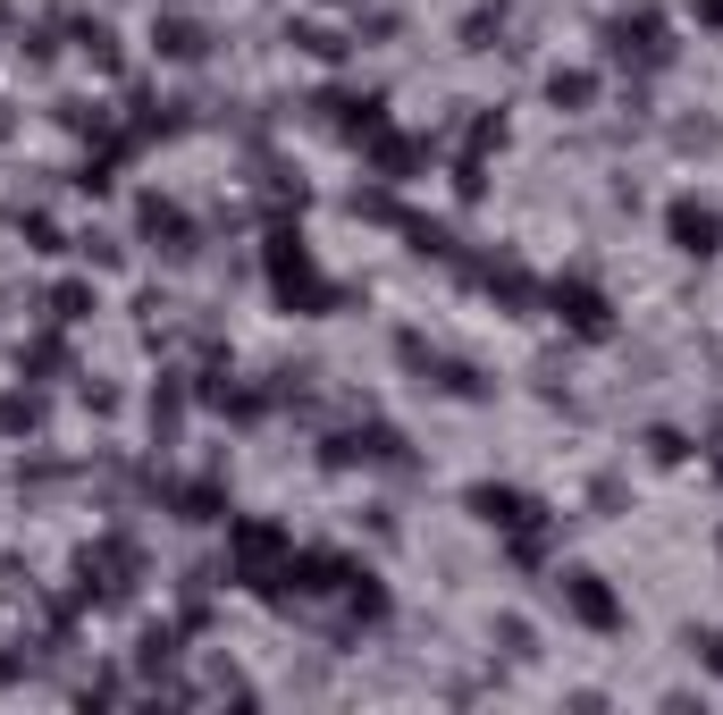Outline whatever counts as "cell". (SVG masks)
I'll return each instance as SVG.
<instances>
[{
	"label": "cell",
	"instance_id": "1",
	"mask_svg": "<svg viewBox=\"0 0 723 715\" xmlns=\"http://www.w3.org/2000/svg\"><path fill=\"white\" fill-rule=\"evenodd\" d=\"M673 236H682V253H707L715 244V219L707 211H673Z\"/></svg>",
	"mask_w": 723,
	"mask_h": 715
}]
</instances>
